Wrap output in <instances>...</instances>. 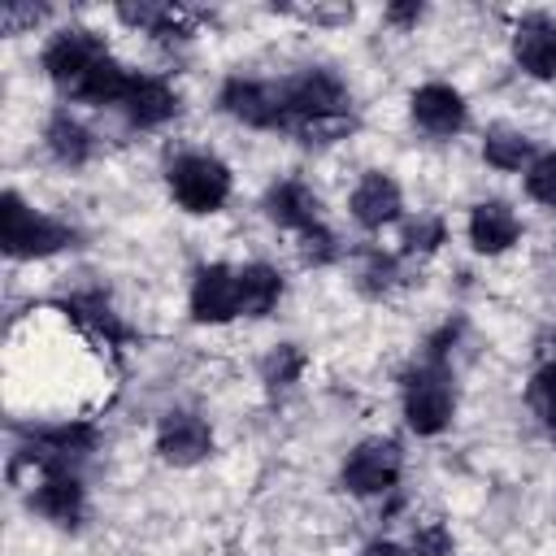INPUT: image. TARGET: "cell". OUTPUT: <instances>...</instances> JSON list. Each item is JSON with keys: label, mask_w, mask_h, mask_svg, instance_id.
I'll return each mask as SVG.
<instances>
[{"label": "cell", "mask_w": 556, "mask_h": 556, "mask_svg": "<svg viewBox=\"0 0 556 556\" xmlns=\"http://www.w3.org/2000/svg\"><path fill=\"white\" fill-rule=\"evenodd\" d=\"M413 117L430 135H456L465 126V100L443 83H426L421 91H413Z\"/></svg>", "instance_id": "cell-11"}, {"label": "cell", "mask_w": 556, "mask_h": 556, "mask_svg": "<svg viewBox=\"0 0 556 556\" xmlns=\"http://www.w3.org/2000/svg\"><path fill=\"white\" fill-rule=\"evenodd\" d=\"M526 191H530L539 204L556 208V152H552V156H539V161L530 165V174H526Z\"/></svg>", "instance_id": "cell-23"}, {"label": "cell", "mask_w": 556, "mask_h": 556, "mask_svg": "<svg viewBox=\"0 0 556 556\" xmlns=\"http://www.w3.org/2000/svg\"><path fill=\"white\" fill-rule=\"evenodd\" d=\"M156 452L169 465H195L213 452V434L195 413H165L156 430Z\"/></svg>", "instance_id": "cell-9"}, {"label": "cell", "mask_w": 556, "mask_h": 556, "mask_svg": "<svg viewBox=\"0 0 556 556\" xmlns=\"http://www.w3.org/2000/svg\"><path fill=\"white\" fill-rule=\"evenodd\" d=\"M530 404H534V413L543 417V426L556 430V352H552L547 365L534 374V382H530Z\"/></svg>", "instance_id": "cell-21"}, {"label": "cell", "mask_w": 556, "mask_h": 556, "mask_svg": "<svg viewBox=\"0 0 556 556\" xmlns=\"http://www.w3.org/2000/svg\"><path fill=\"white\" fill-rule=\"evenodd\" d=\"M30 504H35L48 521L74 526L78 513H83V486H78L74 473H43L39 486H35V495H30Z\"/></svg>", "instance_id": "cell-14"}, {"label": "cell", "mask_w": 556, "mask_h": 556, "mask_svg": "<svg viewBox=\"0 0 556 556\" xmlns=\"http://www.w3.org/2000/svg\"><path fill=\"white\" fill-rule=\"evenodd\" d=\"M513 56L534 78H556V26L547 17H526L513 30Z\"/></svg>", "instance_id": "cell-10"}, {"label": "cell", "mask_w": 556, "mask_h": 556, "mask_svg": "<svg viewBox=\"0 0 556 556\" xmlns=\"http://www.w3.org/2000/svg\"><path fill=\"white\" fill-rule=\"evenodd\" d=\"M169 191H174V200H178L187 213H213V208H222L226 195H230V169H226L217 156L191 152V156L174 161V169H169Z\"/></svg>", "instance_id": "cell-4"}, {"label": "cell", "mask_w": 556, "mask_h": 556, "mask_svg": "<svg viewBox=\"0 0 556 556\" xmlns=\"http://www.w3.org/2000/svg\"><path fill=\"white\" fill-rule=\"evenodd\" d=\"M48 148H52L56 161L83 165V161L91 156V135H87V126H83L78 117H70V113L61 109V113H52V122H48Z\"/></svg>", "instance_id": "cell-18"}, {"label": "cell", "mask_w": 556, "mask_h": 556, "mask_svg": "<svg viewBox=\"0 0 556 556\" xmlns=\"http://www.w3.org/2000/svg\"><path fill=\"white\" fill-rule=\"evenodd\" d=\"M300 369H304V352L300 348H278L269 361H265V382L269 387H291L295 378H300Z\"/></svg>", "instance_id": "cell-22"}, {"label": "cell", "mask_w": 556, "mask_h": 556, "mask_svg": "<svg viewBox=\"0 0 556 556\" xmlns=\"http://www.w3.org/2000/svg\"><path fill=\"white\" fill-rule=\"evenodd\" d=\"M239 313H243V304H239V269L204 265L195 274V287H191V317L222 326V321H230Z\"/></svg>", "instance_id": "cell-8"}, {"label": "cell", "mask_w": 556, "mask_h": 556, "mask_svg": "<svg viewBox=\"0 0 556 556\" xmlns=\"http://www.w3.org/2000/svg\"><path fill=\"white\" fill-rule=\"evenodd\" d=\"M387 17H391V22H400V26H408V22H417V17H421V4H391V9H387Z\"/></svg>", "instance_id": "cell-26"}, {"label": "cell", "mask_w": 556, "mask_h": 556, "mask_svg": "<svg viewBox=\"0 0 556 556\" xmlns=\"http://www.w3.org/2000/svg\"><path fill=\"white\" fill-rule=\"evenodd\" d=\"M0 239H4L9 256H48V252H61L74 239V230L35 213V208H26L22 195L9 191L4 204H0Z\"/></svg>", "instance_id": "cell-1"}, {"label": "cell", "mask_w": 556, "mask_h": 556, "mask_svg": "<svg viewBox=\"0 0 556 556\" xmlns=\"http://www.w3.org/2000/svg\"><path fill=\"white\" fill-rule=\"evenodd\" d=\"M452 374L443 369V361H426L421 369L408 374L404 382V417L417 434H439L447 421H452Z\"/></svg>", "instance_id": "cell-2"}, {"label": "cell", "mask_w": 556, "mask_h": 556, "mask_svg": "<svg viewBox=\"0 0 556 556\" xmlns=\"http://www.w3.org/2000/svg\"><path fill=\"white\" fill-rule=\"evenodd\" d=\"M395 478H400V447L391 439L361 443L343 465V486L352 495H382L395 486Z\"/></svg>", "instance_id": "cell-6"}, {"label": "cell", "mask_w": 556, "mask_h": 556, "mask_svg": "<svg viewBox=\"0 0 556 556\" xmlns=\"http://www.w3.org/2000/svg\"><path fill=\"white\" fill-rule=\"evenodd\" d=\"M269 217L278 226H287V230H300V235H308V230L321 226L317 222V195L304 182H295V178H287V182H278L269 191Z\"/></svg>", "instance_id": "cell-15"}, {"label": "cell", "mask_w": 556, "mask_h": 556, "mask_svg": "<svg viewBox=\"0 0 556 556\" xmlns=\"http://www.w3.org/2000/svg\"><path fill=\"white\" fill-rule=\"evenodd\" d=\"M361 556H404V552H400L395 543H369V547H365Z\"/></svg>", "instance_id": "cell-27"}, {"label": "cell", "mask_w": 556, "mask_h": 556, "mask_svg": "<svg viewBox=\"0 0 556 556\" xmlns=\"http://www.w3.org/2000/svg\"><path fill=\"white\" fill-rule=\"evenodd\" d=\"M287 122L304 126V122H321V117H348V91L334 74L326 70H304L287 83H278Z\"/></svg>", "instance_id": "cell-3"}, {"label": "cell", "mask_w": 556, "mask_h": 556, "mask_svg": "<svg viewBox=\"0 0 556 556\" xmlns=\"http://www.w3.org/2000/svg\"><path fill=\"white\" fill-rule=\"evenodd\" d=\"M404 243H408V252H434V248L443 243V226H439L434 217H421L417 226H408Z\"/></svg>", "instance_id": "cell-25"}, {"label": "cell", "mask_w": 556, "mask_h": 556, "mask_svg": "<svg viewBox=\"0 0 556 556\" xmlns=\"http://www.w3.org/2000/svg\"><path fill=\"white\" fill-rule=\"evenodd\" d=\"M282 295V278L269 269V265H243L239 269V304L248 317H261L278 304Z\"/></svg>", "instance_id": "cell-17"}, {"label": "cell", "mask_w": 556, "mask_h": 556, "mask_svg": "<svg viewBox=\"0 0 556 556\" xmlns=\"http://www.w3.org/2000/svg\"><path fill=\"white\" fill-rule=\"evenodd\" d=\"M174 109H178V96L161 78H130V91L122 96V113L135 126H161L174 117Z\"/></svg>", "instance_id": "cell-13"}, {"label": "cell", "mask_w": 556, "mask_h": 556, "mask_svg": "<svg viewBox=\"0 0 556 556\" xmlns=\"http://www.w3.org/2000/svg\"><path fill=\"white\" fill-rule=\"evenodd\" d=\"M70 313H78L91 330H100L109 343H122L126 339V326L113 317V308L100 300V295H78V300H70Z\"/></svg>", "instance_id": "cell-20"}, {"label": "cell", "mask_w": 556, "mask_h": 556, "mask_svg": "<svg viewBox=\"0 0 556 556\" xmlns=\"http://www.w3.org/2000/svg\"><path fill=\"white\" fill-rule=\"evenodd\" d=\"M109 52H104V43L91 35V30H61L52 43H48V52H43V70H48V78L61 87V91H78L83 87V78L96 70V61H104Z\"/></svg>", "instance_id": "cell-5"}, {"label": "cell", "mask_w": 556, "mask_h": 556, "mask_svg": "<svg viewBox=\"0 0 556 556\" xmlns=\"http://www.w3.org/2000/svg\"><path fill=\"white\" fill-rule=\"evenodd\" d=\"M482 152H486V161L500 165V169H521V165L530 161V139L517 135V130H491L486 143H482Z\"/></svg>", "instance_id": "cell-19"}, {"label": "cell", "mask_w": 556, "mask_h": 556, "mask_svg": "<svg viewBox=\"0 0 556 556\" xmlns=\"http://www.w3.org/2000/svg\"><path fill=\"white\" fill-rule=\"evenodd\" d=\"M352 217L369 230L387 226L400 217V187L387 178V174H365L352 191Z\"/></svg>", "instance_id": "cell-12"}, {"label": "cell", "mask_w": 556, "mask_h": 556, "mask_svg": "<svg viewBox=\"0 0 556 556\" xmlns=\"http://www.w3.org/2000/svg\"><path fill=\"white\" fill-rule=\"evenodd\" d=\"M447 552H452V534L439 521H430L413 534V556H447Z\"/></svg>", "instance_id": "cell-24"}, {"label": "cell", "mask_w": 556, "mask_h": 556, "mask_svg": "<svg viewBox=\"0 0 556 556\" xmlns=\"http://www.w3.org/2000/svg\"><path fill=\"white\" fill-rule=\"evenodd\" d=\"M517 217H513V208L508 204H500V200H486V204H478L473 208V217H469V239H473V248L478 252H504V248H513L517 243Z\"/></svg>", "instance_id": "cell-16"}, {"label": "cell", "mask_w": 556, "mask_h": 556, "mask_svg": "<svg viewBox=\"0 0 556 556\" xmlns=\"http://www.w3.org/2000/svg\"><path fill=\"white\" fill-rule=\"evenodd\" d=\"M222 109H226L230 117H239L243 126H261V130L291 126V122H287V109H282V96H278V87H269V83L230 78V83L222 87Z\"/></svg>", "instance_id": "cell-7"}]
</instances>
